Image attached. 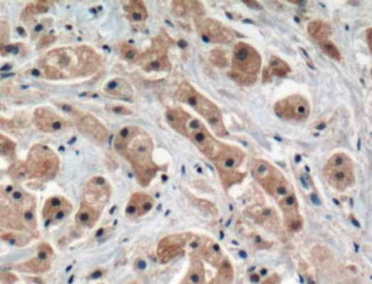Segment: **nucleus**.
<instances>
[{
	"mask_svg": "<svg viewBox=\"0 0 372 284\" xmlns=\"http://www.w3.org/2000/svg\"><path fill=\"white\" fill-rule=\"evenodd\" d=\"M36 201L32 194L20 186L0 185V238L24 246L38 238Z\"/></svg>",
	"mask_w": 372,
	"mask_h": 284,
	"instance_id": "1",
	"label": "nucleus"
},
{
	"mask_svg": "<svg viewBox=\"0 0 372 284\" xmlns=\"http://www.w3.org/2000/svg\"><path fill=\"white\" fill-rule=\"evenodd\" d=\"M103 66V57L90 46L59 47L46 53L38 67L47 79H73L93 75Z\"/></svg>",
	"mask_w": 372,
	"mask_h": 284,
	"instance_id": "2",
	"label": "nucleus"
},
{
	"mask_svg": "<svg viewBox=\"0 0 372 284\" xmlns=\"http://www.w3.org/2000/svg\"><path fill=\"white\" fill-rule=\"evenodd\" d=\"M114 148L130 163L138 183L142 187L150 185L159 169L153 160L152 136L144 128L130 125L117 132Z\"/></svg>",
	"mask_w": 372,
	"mask_h": 284,
	"instance_id": "3",
	"label": "nucleus"
},
{
	"mask_svg": "<svg viewBox=\"0 0 372 284\" xmlns=\"http://www.w3.org/2000/svg\"><path fill=\"white\" fill-rule=\"evenodd\" d=\"M165 117L169 126L175 132L189 139L204 157H208V160L213 161L214 157L222 148L223 142L218 140L210 132L201 120L190 115L181 107L169 108Z\"/></svg>",
	"mask_w": 372,
	"mask_h": 284,
	"instance_id": "4",
	"label": "nucleus"
},
{
	"mask_svg": "<svg viewBox=\"0 0 372 284\" xmlns=\"http://www.w3.org/2000/svg\"><path fill=\"white\" fill-rule=\"evenodd\" d=\"M110 197L112 186L107 179L102 177L89 179L83 187L80 208L75 214L78 226L85 228H93L101 218Z\"/></svg>",
	"mask_w": 372,
	"mask_h": 284,
	"instance_id": "5",
	"label": "nucleus"
},
{
	"mask_svg": "<svg viewBox=\"0 0 372 284\" xmlns=\"http://www.w3.org/2000/svg\"><path fill=\"white\" fill-rule=\"evenodd\" d=\"M176 99L193 108L210 125L216 136L220 138L228 136V130L218 106L201 92L198 91L191 83L187 81L181 83L176 91Z\"/></svg>",
	"mask_w": 372,
	"mask_h": 284,
	"instance_id": "6",
	"label": "nucleus"
},
{
	"mask_svg": "<svg viewBox=\"0 0 372 284\" xmlns=\"http://www.w3.org/2000/svg\"><path fill=\"white\" fill-rule=\"evenodd\" d=\"M261 64L260 53L253 45L238 42L233 51L232 70L228 75L239 85H251L257 81Z\"/></svg>",
	"mask_w": 372,
	"mask_h": 284,
	"instance_id": "7",
	"label": "nucleus"
},
{
	"mask_svg": "<svg viewBox=\"0 0 372 284\" xmlns=\"http://www.w3.org/2000/svg\"><path fill=\"white\" fill-rule=\"evenodd\" d=\"M60 169L57 153L45 144H36L28 151L24 162V174L28 179L40 182L51 181L55 179Z\"/></svg>",
	"mask_w": 372,
	"mask_h": 284,
	"instance_id": "8",
	"label": "nucleus"
},
{
	"mask_svg": "<svg viewBox=\"0 0 372 284\" xmlns=\"http://www.w3.org/2000/svg\"><path fill=\"white\" fill-rule=\"evenodd\" d=\"M253 174L257 183L265 188V191L277 201L290 194L295 193L293 186L290 185L285 175L267 161L261 159L253 160Z\"/></svg>",
	"mask_w": 372,
	"mask_h": 284,
	"instance_id": "9",
	"label": "nucleus"
},
{
	"mask_svg": "<svg viewBox=\"0 0 372 284\" xmlns=\"http://www.w3.org/2000/svg\"><path fill=\"white\" fill-rule=\"evenodd\" d=\"M245 159L246 153L244 151L238 147L226 144H223L222 148L214 157L212 162L216 165L223 186L226 189L234 184L240 183L245 179L246 174L238 171L239 167L245 162Z\"/></svg>",
	"mask_w": 372,
	"mask_h": 284,
	"instance_id": "10",
	"label": "nucleus"
},
{
	"mask_svg": "<svg viewBox=\"0 0 372 284\" xmlns=\"http://www.w3.org/2000/svg\"><path fill=\"white\" fill-rule=\"evenodd\" d=\"M322 174L333 189L346 191L356 182L355 163L346 153H334L324 164Z\"/></svg>",
	"mask_w": 372,
	"mask_h": 284,
	"instance_id": "11",
	"label": "nucleus"
},
{
	"mask_svg": "<svg viewBox=\"0 0 372 284\" xmlns=\"http://www.w3.org/2000/svg\"><path fill=\"white\" fill-rule=\"evenodd\" d=\"M171 41L166 36H159L153 38L151 46L144 53H140L137 64L145 71H169L171 61H169V48Z\"/></svg>",
	"mask_w": 372,
	"mask_h": 284,
	"instance_id": "12",
	"label": "nucleus"
},
{
	"mask_svg": "<svg viewBox=\"0 0 372 284\" xmlns=\"http://www.w3.org/2000/svg\"><path fill=\"white\" fill-rule=\"evenodd\" d=\"M274 113L290 122H306L312 112L309 101L300 94H292L274 104Z\"/></svg>",
	"mask_w": 372,
	"mask_h": 284,
	"instance_id": "13",
	"label": "nucleus"
},
{
	"mask_svg": "<svg viewBox=\"0 0 372 284\" xmlns=\"http://www.w3.org/2000/svg\"><path fill=\"white\" fill-rule=\"evenodd\" d=\"M196 26H197L198 33L206 42L230 44L236 38L232 28L213 18H197Z\"/></svg>",
	"mask_w": 372,
	"mask_h": 284,
	"instance_id": "14",
	"label": "nucleus"
},
{
	"mask_svg": "<svg viewBox=\"0 0 372 284\" xmlns=\"http://www.w3.org/2000/svg\"><path fill=\"white\" fill-rule=\"evenodd\" d=\"M75 122L79 130L85 138L95 144H105L110 138V132L105 125L91 114L83 113L77 110L75 113Z\"/></svg>",
	"mask_w": 372,
	"mask_h": 284,
	"instance_id": "15",
	"label": "nucleus"
},
{
	"mask_svg": "<svg viewBox=\"0 0 372 284\" xmlns=\"http://www.w3.org/2000/svg\"><path fill=\"white\" fill-rule=\"evenodd\" d=\"M54 258V249L52 248L50 244L43 243L38 247L36 256L23 261V263H18L14 268L16 270L20 271V273L38 275V273H46L52 267Z\"/></svg>",
	"mask_w": 372,
	"mask_h": 284,
	"instance_id": "16",
	"label": "nucleus"
},
{
	"mask_svg": "<svg viewBox=\"0 0 372 284\" xmlns=\"http://www.w3.org/2000/svg\"><path fill=\"white\" fill-rule=\"evenodd\" d=\"M192 235L189 233L171 234L161 238L157 246V257L161 263L173 261L176 257L181 256L185 251L186 245L189 242Z\"/></svg>",
	"mask_w": 372,
	"mask_h": 284,
	"instance_id": "17",
	"label": "nucleus"
},
{
	"mask_svg": "<svg viewBox=\"0 0 372 284\" xmlns=\"http://www.w3.org/2000/svg\"><path fill=\"white\" fill-rule=\"evenodd\" d=\"M32 122L38 130L47 134L61 132L67 127V120L51 107L42 106L34 110Z\"/></svg>",
	"mask_w": 372,
	"mask_h": 284,
	"instance_id": "18",
	"label": "nucleus"
},
{
	"mask_svg": "<svg viewBox=\"0 0 372 284\" xmlns=\"http://www.w3.org/2000/svg\"><path fill=\"white\" fill-rule=\"evenodd\" d=\"M73 211V204L67 198L54 196L46 200L43 207V219L47 223L56 224L65 220Z\"/></svg>",
	"mask_w": 372,
	"mask_h": 284,
	"instance_id": "19",
	"label": "nucleus"
},
{
	"mask_svg": "<svg viewBox=\"0 0 372 284\" xmlns=\"http://www.w3.org/2000/svg\"><path fill=\"white\" fill-rule=\"evenodd\" d=\"M280 208L283 212L284 222L288 230L292 232H298L304 226V219L299 211V204L295 193L290 194L282 198L279 201Z\"/></svg>",
	"mask_w": 372,
	"mask_h": 284,
	"instance_id": "20",
	"label": "nucleus"
},
{
	"mask_svg": "<svg viewBox=\"0 0 372 284\" xmlns=\"http://www.w3.org/2000/svg\"><path fill=\"white\" fill-rule=\"evenodd\" d=\"M153 207H154V198L148 194L139 191L134 193L129 199L124 214L130 220H136L149 214Z\"/></svg>",
	"mask_w": 372,
	"mask_h": 284,
	"instance_id": "21",
	"label": "nucleus"
},
{
	"mask_svg": "<svg viewBox=\"0 0 372 284\" xmlns=\"http://www.w3.org/2000/svg\"><path fill=\"white\" fill-rule=\"evenodd\" d=\"M196 245H197L198 256L200 258L206 259L208 263L213 265L214 267H220L226 259L224 258L222 249L218 246V243L210 238H195Z\"/></svg>",
	"mask_w": 372,
	"mask_h": 284,
	"instance_id": "22",
	"label": "nucleus"
},
{
	"mask_svg": "<svg viewBox=\"0 0 372 284\" xmlns=\"http://www.w3.org/2000/svg\"><path fill=\"white\" fill-rule=\"evenodd\" d=\"M104 92L106 95L112 99L124 100V101H130L134 97L132 85H129L122 78H115V79L108 81L104 87Z\"/></svg>",
	"mask_w": 372,
	"mask_h": 284,
	"instance_id": "23",
	"label": "nucleus"
},
{
	"mask_svg": "<svg viewBox=\"0 0 372 284\" xmlns=\"http://www.w3.org/2000/svg\"><path fill=\"white\" fill-rule=\"evenodd\" d=\"M124 5L127 17L132 21V23L142 26L147 22L149 16L148 9L143 1L132 0V1H126Z\"/></svg>",
	"mask_w": 372,
	"mask_h": 284,
	"instance_id": "24",
	"label": "nucleus"
},
{
	"mask_svg": "<svg viewBox=\"0 0 372 284\" xmlns=\"http://www.w3.org/2000/svg\"><path fill=\"white\" fill-rule=\"evenodd\" d=\"M204 265L202 259L197 255L192 254L190 259L189 269L181 284H203Z\"/></svg>",
	"mask_w": 372,
	"mask_h": 284,
	"instance_id": "25",
	"label": "nucleus"
},
{
	"mask_svg": "<svg viewBox=\"0 0 372 284\" xmlns=\"http://www.w3.org/2000/svg\"><path fill=\"white\" fill-rule=\"evenodd\" d=\"M290 71L292 69L285 61L277 56H272L269 66L267 67L263 75V83L271 80L272 77H286Z\"/></svg>",
	"mask_w": 372,
	"mask_h": 284,
	"instance_id": "26",
	"label": "nucleus"
},
{
	"mask_svg": "<svg viewBox=\"0 0 372 284\" xmlns=\"http://www.w3.org/2000/svg\"><path fill=\"white\" fill-rule=\"evenodd\" d=\"M173 11L177 17H187L188 14H195L196 19L204 14L201 3L198 1H174Z\"/></svg>",
	"mask_w": 372,
	"mask_h": 284,
	"instance_id": "27",
	"label": "nucleus"
},
{
	"mask_svg": "<svg viewBox=\"0 0 372 284\" xmlns=\"http://www.w3.org/2000/svg\"><path fill=\"white\" fill-rule=\"evenodd\" d=\"M308 33L317 43H320L330 40L331 36H332V28L328 22L314 20L308 24Z\"/></svg>",
	"mask_w": 372,
	"mask_h": 284,
	"instance_id": "28",
	"label": "nucleus"
},
{
	"mask_svg": "<svg viewBox=\"0 0 372 284\" xmlns=\"http://www.w3.org/2000/svg\"><path fill=\"white\" fill-rule=\"evenodd\" d=\"M218 268L220 269L218 275L208 284H230L234 277V271L230 261H225Z\"/></svg>",
	"mask_w": 372,
	"mask_h": 284,
	"instance_id": "29",
	"label": "nucleus"
},
{
	"mask_svg": "<svg viewBox=\"0 0 372 284\" xmlns=\"http://www.w3.org/2000/svg\"><path fill=\"white\" fill-rule=\"evenodd\" d=\"M118 54L124 61H132V63H137L140 57V52L137 50L136 47L128 43H120L118 45Z\"/></svg>",
	"mask_w": 372,
	"mask_h": 284,
	"instance_id": "30",
	"label": "nucleus"
},
{
	"mask_svg": "<svg viewBox=\"0 0 372 284\" xmlns=\"http://www.w3.org/2000/svg\"><path fill=\"white\" fill-rule=\"evenodd\" d=\"M321 50L326 56L330 57L331 59L334 61H341L342 59V55L337 48L336 45L331 40L323 41V42L318 43Z\"/></svg>",
	"mask_w": 372,
	"mask_h": 284,
	"instance_id": "31",
	"label": "nucleus"
},
{
	"mask_svg": "<svg viewBox=\"0 0 372 284\" xmlns=\"http://www.w3.org/2000/svg\"><path fill=\"white\" fill-rule=\"evenodd\" d=\"M210 61L220 68H225V67L228 66V55H226L225 50H220V48L212 51L211 54H210Z\"/></svg>",
	"mask_w": 372,
	"mask_h": 284,
	"instance_id": "32",
	"label": "nucleus"
},
{
	"mask_svg": "<svg viewBox=\"0 0 372 284\" xmlns=\"http://www.w3.org/2000/svg\"><path fill=\"white\" fill-rule=\"evenodd\" d=\"M16 150V144L11 139L0 134V155H11Z\"/></svg>",
	"mask_w": 372,
	"mask_h": 284,
	"instance_id": "33",
	"label": "nucleus"
},
{
	"mask_svg": "<svg viewBox=\"0 0 372 284\" xmlns=\"http://www.w3.org/2000/svg\"><path fill=\"white\" fill-rule=\"evenodd\" d=\"M51 3L48 1H38V3H34L33 5L28 6L24 10V12H28V14L34 16V14H42V12L47 11L48 10V5ZM23 12V14H24Z\"/></svg>",
	"mask_w": 372,
	"mask_h": 284,
	"instance_id": "34",
	"label": "nucleus"
},
{
	"mask_svg": "<svg viewBox=\"0 0 372 284\" xmlns=\"http://www.w3.org/2000/svg\"><path fill=\"white\" fill-rule=\"evenodd\" d=\"M107 108L112 113L119 114V115H132V110L124 105L108 106Z\"/></svg>",
	"mask_w": 372,
	"mask_h": 284,
	"instance_id": "35",
	"label": "nucleus"
},
{
	"mask_svg": "<svg viewBox=\"0 0 372 284\" xmlns=\"http://www.w3.org/2000/svg\"><path fill=\"white\" fill-rule=\"evenodd\" d=\"M0 279H3L6 283H12V282L17 281V277L12 275V273H1Z\"/></svg>",
	"mask_w": 372,
	"mask_h": 284,
	"instance_id": "36",
	"label": "nucleus"
},
{
	"mask_svg": "<svg viewBox=\"0 0 372 284\" xmlns=\"http://www.w3.org/2000/svg\"><path fill=\"white\" fill-rule=\"evenodd\" d=\"M370 36H371V28H368L367 30V41H368V45H369L370 48Z\"/></svg>",
	"mask_w": 372,
	"mask_h": 284,
	"instance_id": "37",
	"label": "nucleus"
}]
</instances>
